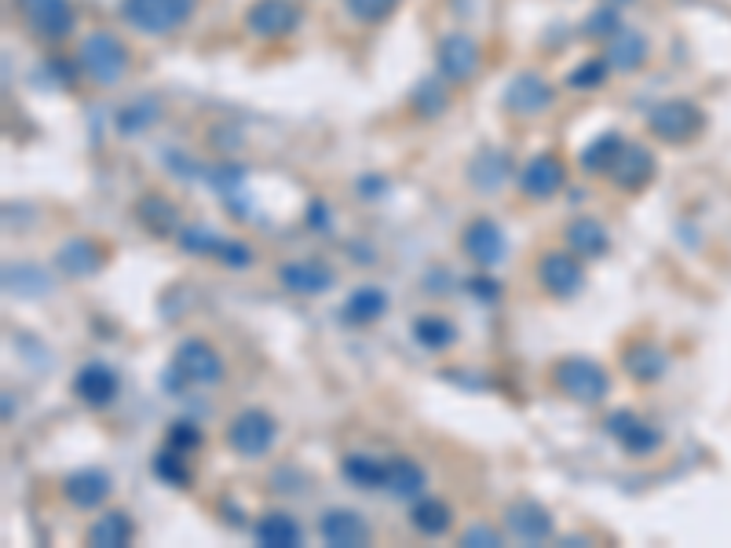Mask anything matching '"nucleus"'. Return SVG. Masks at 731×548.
<instances>
[{"instance_id":"6","label":"nucleus","mask_w":731,"mask_h":548,"mask_svg":"<svg viewBox=\"0 0 731 548\" xmlns=\"http://www.w3.org/2000/svg\"><path fill=\"white\" fill-rule=\"evenodd\" d=\"M172 373L183 377L187 384L213 388V384L224 381V358L216 355L213 344H205V341H197V336H191V341H183L180 347H176Z\"/></svg>"},{"instance_id":"26","label":"nucleus","mask_w":731,"mask_h":548,"mask_svg":"<svg viewBox=\"0 0 731 548\" xmlns=\"http://www.w3.org/2000/svg\"><path fill=\"white\" fill-rule=\"evenodd\" d=\"M424 468L417 465V461H410V457H395V461H388V476H384V490L392 493V498H399V501H410V498H417V493L424 490Z\"/></svg>"},{"instance_id":"19","label":"nucleus","mask_w":731,"mask_h":548,"mask_svg":"<svg viewBox=\"0 0 731 548\" xmlns=\"http://www.w3.org/2000/svg\"><path fill=\"white\" fill-rule=\"evenodd\" d=\"M651 176H655L651 151L640 146V143H625L622 154H619V162H614V168H611L614 183H619L622 191H640V187L651 183Z\"/></svg>"},{"instance_id":"30","label":"nucleus","mask_w":731,"mask_h":548,"mask_svg":"<svg viewBox=\"0 0 731 548\" xmlns=\"http://www.w3.org/2000/svg\"><path fill=\"white\" fill-rule=\"evenodd\" d=\"M468 179H472L476 191H501L508 179V154L501 151H483L472 162V168H468Z\"/></svg>"},{"instance_id":"35","label":"nucleus","mask_w":731,"mask_h":548,"mask_svg":"<svg viewBox=\"0 0 731 548\" xmlns=\"http://www.w3.org/2000/svg\"><path fill=\"white\" fill-rule=\"evenodd\" d=\"M154 476H158L165 487H176V490H183V487H191V465H187V457L180 450H158L154 453Z\"/></svg>"},{"instance_id":"45","label":"nucleus","mask_w":731,"mask_h":548,"mask_svg":"<svg viewBox=\"0 0 731 548\" xmlns=\"http://www.w3.org/2000/svg\"><path fill=\"white\" fill-rule=\"evenodd\" d=\"M462 545L465 548H498L501 545V534L494 531V526L476 523V526H468V531L462 534Z\"/></svg>"},{"instance_id":"21","label":"nucleus","mask_w":731,"mask_h":548,"mask_svg":"<svg viewBox=\"0 0 731 548\" xmlns=\"http://www.w3.org/2000/svg\"><path fill=\"white\" fill-rule=\"evenodd\" d=\"M608 62L614 70H622V73H633V70H640L644 62H647V37L644 34H636V29H619L611 40H608Z\"/></svg>"},{"instance_id":"46","label":"nucleus","mask_w":731,"mask_h":548,"mask_svg":"<svg viewBox=\"0 0 731 548\" xmlns=\"http://www.w3.org/2000/svg\"><path fill=\"white\" fill-rule=\"evenodd\" d=\"M468 289H472L479 300H498V286H494V278H472V282H468Z\"/></svg>"},{"instance_id":"27","label":"nucleus","mask_w":731,"mask_h":548,"mask_svg":"<svg viewBox=\"0 0 731 548\" xmlns=\"http://www.w3.org/2000/svg\"><path fill=\"white\" fill-rule=\"evenodd\" d=\"M388 476V461L373 457V453H348L344 457V479L355 483L359 490H381Z\"/></svg>"},{"instance_id":"18","label":"nucleus","mask_w":731,"mask_h":548,"mask_svg":"<svg viewBox=\"0 0 731 548\" xmlns=\"http://www.w3.org/2000/svg\"><path fill=\"white\" fill-rule=\"evenodd\" d=\"M563 179H567V172H563V162L556 154H538L530 157V162L524 165V176H519V191H524L527 198H552L563 187Z\"/></svg>"},{"instance_id":"23","label":"nucleus","mask_w":731,"mask_h":548,"mask_svg":"<svg viewBox=\"0 0 731 548\" xmlns=\"http://www.w3.org/2000/svg\"><path fill=\"white\" fill-rule=\"evenodd\" d=\"M59 267L70 278H92L103 267V249L92 238H73L59 249Z\"/></svg>"},{"instance_id":"42","label":"nucleus","mask_w":731,"mask_h":548,"mask_svg":"<svg viewBox=\"0 0 731 548\" xmlns=\"http://www.w3.org/2000/svg\"><path fill=\"white\" fill-rule=\"evenodd\" d=\"M622 29V23H619V12L614 8H597L589 19H585V34L589 37H614Z\"/></svg>"},{"instance_id":"39","label":"nucleus","mask_w":731,"mask_h":548,"mask_svg":"<svg viewBox=\"0 0 731 548\" xmlns=\"http://www.w3.org/2000/svg\"><path fill=\"white\" fill-rule=\"evenodd\" d=\"M608 70H611V62H608V56H592V59H585L582 67H574L571 73H567V84L571 88H578V92H589V88H600L603 81H608Z\"/></svg>"},{"instance_id":"36","label":"nucleus","mask_w":731,"mask_h":548,"mask_svg":"<svg viewBox=\"0 0 731 548\" xmlns=\"http://www.w3.org/2000/svg\"><path fill=\"white\" fill-rule=\"evenodd\" d=\"M161 118V107H158V99H135V103H129L121 114H118V132L121 135H140L143 129H151L154 121Z\"/></svg>"},{"instance_id":"33","label":"nucleus","mask_w":731,"mask_h":548,"mask_svg":"<svg viewBox=\"0 0 731 548\" xmlns=\"http://www.w3.org/2000/svg\"><path fill=\"white\" fill-rule=\"evenodd\" d=\"M410 523H414L417 531H421L424 537H439V534H446V531H451L454 512H451V504H446V501H439V498H424V501H417V504H414Z\"/></svg>"},{"instance_id":"40","label":"nucleus","mask_w":731,"mask_h":548,"mask_svg":"<svg viewBox=\"0 0 731 548\" xmlns=\"http://www.w3.org/2000/svg\"><path fill=\"white\" fill-rule=\"evenodd\" d=\"M219 241H224V238H219L216 230L202 227V224H194V227H183V230H180V246H183L187 252H197V257H216Z\"/></svg>"},{"instance_id":"28","label":"nucleus","mask_w":731,"mask_h":548,"mask_svg":"<svg viewBox=\"0 0 731 548\" xmlns=\"http://www.w3.org/2000/svg\"><path fill=\"white\" fill-rule=\"evenodd\" d=\"M4 286H8V293H15V297L40 300L51 293V278L37 267V263H15V267L4 271Z\"/></svg>"},{"instance_id":"29","label":"nucleus","mask_w":731,"mask_h":548,"mask_svg":"<svg viewBox=\"0 0 731 548\" xmlns=\"http://www.w3.org/2000/svg\"><path fill=\"white\" fill-rule=\"evenodd\" d=\"M567 246L578 252V257H603L608 246H611V238H608V230H603L600 219L582 216L567 227Z\"/></svg>"},{"instance_id":"1","label":"nucleus","mask_w":731,"mask_h":548,"mask_svg":"<svg viewBox=\"0 0 731 548\" xmlns=\"http://www.w3.org/2000/svg\"><path fill=\"white\" fill-rule=\"evenodd\" d=\"M552 384H556L560 395H567L582 406H597L600 398H608V392H611L608 370H603L600 362H592V358H582V355H571V358L552 362Z\"/></svg>"},{"instance_id":"16","label":"nucleus","mask_w":731,"mask_h":548,"mask_svg":"<svg viewBox=\"0 0 731 548\" xmlns=\"http://www.w3.org/2000/svg\"><path fill=\"white\" fill-rule=\"evenodd\" d=\"M300 23V8L292 0H256L245 12V26L256 37H286L292 26Z\"/></svg>"},{"instance_id":"32","label":"nucleus","mask_w":731,"mask_h":548,"mask_svg":"<svg viewBox=\"0 0 731 548\" xmlns=\"http://www.w3.org/2000/svg\"><path fill=\"white\" fill-rule=\"evenodd\" d=\"M622 146H625V140H622L619 132L597 135V140H592L582 151V168H585V172H608L611 176V168H614V162H619Z\"/></svg>"},{"instance_id":"24","label":"nucleus","mask_w":731,"mask_h":548,"mask_svg":"<svg viewBox=\"0 0 731 548\" xmlns=\"http://www.w3.org/2000/svg\"><path fill=\"white\" fill-rule=\"evenodd\" d=\"M384 311H388V297H384V289L362 286V289H355L348 300H344L340 319L351 322V325H370V322H378Z\"/></svg>"},{"instance_id":"15","label":"nucleus","mask_w":731,"mask_h":548,"mask_svg":"<svg viewBox=\"0 0 731 548\" xmlns=\"http://www.w3.org/2000/svg\"><path fill=\"white\" fill-rule=\"evenodd\" d=\"M118 370H113L110 362H99V358H92V362H85L77 370V377H73V395L81 398L85 406H110L113 395H118Z\"/></svg>"},{"instance_id":"4","label":"nucleus","mask_w":731,"mask_h":548,"mask_svg":"<svg viewBox=\"0 0 731 548\" xmlns=\"http://www.w3.org/2000/svg\"><path fill=\"white\" fill-rule=\"evenodd\" d=\"M275 436H278V425L264 409H242V414L227 425V446H231L238 457H264V453L275 446Z\"/></svg>"},{"instance_id":"5","label":"nucleus","mask_w":731,"mask_h":548,"mask_svg":"<svg viewBox=\"0 0 731 548\" xmlns=\"http://www.w3.org/2000/svg\"><path fill=\"white\" fill-rule=\"evenodd\" d=\"M538 282H541V289H546L549 297H556V300L578 297V293L585 289V267H582L578 252H574V249H567V252L552 249V252H546L541 263H538Z\"/></svg>"},{"instance_id":"44","label":"nucleus","mask_w":731,"mask_h":548,"mask_svg":"<svg viewBox=\"0 0 731 548\" xmlns=\"http://www.w3.org/2000/svg\"><path fill=\"white\" fill-rule=\"evenodd\" d=\"M216 260L227 263V267H249L253 263V249L245 246V241H235V238H224L216 249Z\"/></svg>"},{"instance_id":"3","label":"nucleus","mask_w":731,"mask_h":548,"mask_svg":"<svg viewBox=\"0 0 731 548\" xmlns=\"http://www.w3.org/2000/svg\"><path fill=\"white\" fill-rule=\"evenodd\" d=\"M81 67L92 81L99 84H118L129 70V48L121 45V37H113L110 29H96L81 40Z\"/></svg>"},{"instance_id":"22","label":"nucleus","mask_w":731,"mask_h":548,"mask_svg":"<svg viewBox=\"0 0 731 548\" xmlns=\"http://www.w3.org/2000/svg\"><path fill=\"white\" fill-rule=\"evenodd\" d=\"M132 537H135V523L124 512L113 509V512H103L99 520L88 526L85 541L92 548H124Z\"/></svg>"},{"instance_id":"7","label":"nucleus","mask_w":731,"mask_h":548,"mask_svg":"<svg viewBox=\"0 0 731 548\" xmlns=\"http://www.w3.org/2000/svg\"><path fill=\"white\" fill-rule=\"evenodd\" d=\"M647 129L666 143H684L703 129V110L687 99H666L647 114Z\"/></svg>"},{"instance_id":"2","label":"nucleus","mask_w":731,"mask_h":548,"mask_svg":"<svg viewBox=\"0 0 731 548\" xmlns=\"http://www.w3.org/2000/svg\"><path fill=\"white\" fill-rule=\"evenodd\" d=\"M121 12L140 34L165 37L194 15V0H121Z\"/></svg>"},{"instance_id":"20","label":"nucleus","mask_w":731,"mask_h":548,"mask_svg":"<svg viewBox=\"0 0 731 548\" xmlns=\"http://www.w3.org/2000/svg\"><path fill=\"white\" fill-rule=\"evenodd\" d=\"M62 493L73 509H99L110 498V476L103 468H81L62 483Z\"/></svg>"},{"instance_id":"25","label":"nucleus","mask_w":731,"mask_h":548,"mask_svg":"<svg viewBox=\"0 0 731 548\" xmlns=\"http://www.w3.org/2000/svg\"><path fill=\"white\" fill-rule=\"evenodd\" d=\"M256 545L264 548H297L300 545V523L289 512H267L256 523Z\"/></svg>"},{"instance_id":"17","label":"nucleus","mask_w":731,"mask_h":548,"mask_svg":"<svg viewBox=\"0 0 731 548\" xmlns=\"http://www.w3.org/2000/svg\"><path fill=\"white\" fill-rule=\"evenodd\" d=\"M505 523H508L512 537H519V541H527V545L549 541V537H552V515H549V509H546V504H538V501H530V498L512 501L505 509Z\"/></svg>"},{"instance_id":"37","label":"nucleus","mask_w":731,"mask_h":548,"mask_svg":"<svg viewBox=\"0 0 731 548\" xmlns=\"http://www.w3.org/2000/svg\"><path fill=\"white\" fill-rule=\"evenodd\" d=\"M662 366H666V358L658 355V347H651V344H636L625 352V370H630L636 381H658V377H662Z\"/></svg>"},{"instance_id":"31","label":"nucleus","mask_w":731,"mask_h":548,"mask_svg":"<svg viewBox=\"0 0 731 548\" xmlns=\"http://www.w3.org/2000/svg\"><path fill=\"white\" fill-rule=\"evenodd\" d=\"M414 341L424 347V352H446L457 341V325L443 314H421L414 322Z\"/></svg>"},{"instance_id":"10","label":"nucleus","mask_w":731,"mask_h":548,"mask_svg":"<svg viewBox=\"0 0 731 548\" xmlns=\"http://www.w3.org/2000/svg\"><path fill=\"white\" fill-rule=\"evenodd\" d=\"M278 282L286 286L289 293H297V297H322V293L333 289V282H337V274L326 260L311 257V260H289L278 267Z\"/></svg>"},{"instance_id":"8","label":"nucleus","mask_w":731,"mask_h":548,"mask_svg":"<svg viewBox=\"0 0 731 548\" xmlns=\"http://www.w3.org/2000/svg\"><path fill=\"white\" fill-rule=\"evenodd\" d=\"M479 40L472 34H451L439 40V78L451 81V84H465L476 78L479 70Z\"/></svg>"},{"instance_id":"41","label":"nucleus","mask_w":731,"mask_h":548,"mask_svg":"<svg viewBox=\"0 0 731 548\" xmlns=\"http://www.w3.org/2000/svg\"><path fill=\"white\" fill-rule=\"evenodd\" d=\"M395 8H399V0H348V12L362 23H384Z\"/></svg>"},{"instance_id":"47","label":"nucleus","mask_w":731,"mask_h":548,"mask_svg":"<svg viewBox=\"0 0 731 548\" xmlns=\"http://www.w3.org/2000/svg\"><path fill=\"white\" fill-rule=\"evenodd\" d=\"M611 4H630V0H611Z\"/></svg>"},{"instance_id":"34","label":"nucleus","mask_w":731,"mask_h":548,"mask_svg":"<svg viewBox=\"0 0 731 548\" xmlns=\"http://www.w3.org/2000/svg\"><path fill=\"white\" fill-rule=\"evenodd\" d=\"M135 216L143 219L146 230H154V235H172L176 224H180V213H176L172 202H165L161 194H146L140 209H135Z\"/></svg>"},{"instance_id":"38","label":"nucleus","mask_w":731,"mask_h":548,"mask_svg":"<svg viewBox=\"0 0 731 548\" xmlns=\"http://www.w3.org/2000/svg\"><path fill=\"white\" fill-rule=\"evenodd\" d=\"M446 84L443 78H424L421 84L414 88V107L417 114H424V118H439V114L446 110V103H451V96H446Z\"/></svg>"},{"instance_id":"11","label":"nucleus","mask_w":731,"mask_h":548,"mask_svg":"<svg viewBox=\"0 0 731 548\" xmlns=\"http://www.w3.org/2000/svg\"><path fill=\"white\" fill-rule=\"evenodd\" d=\"M462 252L479 267H498L501 260H505L508 252V241H505V230H501L494 219H472V224L465 227L462 235Z\"/></svg>"},{"instance_id":"14","label":"nucleus","mask_w":731,"mask_h":548,"mask_svg":"<svg viewBox=\"0 0 731 548\" xmlns=\"http://www.w3.org/2000/svg\"><path fill=\"white\" fill-rule=\"evenodd\" d=\"M319 534H322V541L333 545V548H362V545H370V537H373L370 523H366L355 509L322 512Z\"/></svg>"},{"instance_id":"13","label":"nucleus","mask_w":731,"mask_h":548,"mask_svg":"<svg viewBox=\"0 0 731 548\" xmlns=\"http://www.w3.org/2000/svg\"><path fill=\"white\" fill-rule=\"evenodd\" d=\"M552 84L538 73H519V78L508 81L505 88V110L519 114V118H535V114H546L552 107Z\"/></svg>"},{"instance_id":"9","label":"nucleus","mask_w":731,"mask_h":548,"mask_svg":"<svg viewBox=\"0 0 731 548\" xmlns=\"http://www.w3.org/2000/svg\"><path fill=\"white\" fill-rule=\"evenodd\" d=\"M15 8L23 15V23L45 40H59L73 29L70 0H15Z\"/></svg>"},{"instance_id":"12","label":"nucleus","mask_w":731,"mask_h":548,"mask_svg":"<svg viewBox=\"0 0 731 548\" xmlns=\"http://www.w3.org/2000/svg\"><path fill=\"white\" fill-rule=\"evenodd\" d=\"M603 428H608L611 439H619V446L625 453H636V457H644V453H651L662 446V436H658V428H651L647 420H640L630 409H614L603 420Z\"/></svg>"},{"instance_id":"43","label":"nucleus","mask_w":731,"mask_h":548,"mask_svg":"<svg viewBox=\"0 0 731 548\" xmlns=\"http://www.w3.org/2000/svg\"><path fill=\"white\" fill-rule=\"evenodd\" d=\"M169 446L180 450V453H191V450L202 446V431H197V425H191V420H172Z\"/></svg>"}]
</instances>
